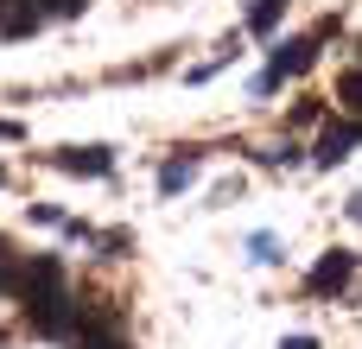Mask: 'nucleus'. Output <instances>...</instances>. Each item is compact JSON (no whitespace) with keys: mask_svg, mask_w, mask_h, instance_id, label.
<instances>
[{"mask_svg":"<svg viewBox=\"0 0 362 349\" xmlns=\"http://www.w3.org/2000/svg\"><path fill=\"white\" fill-rule=\"evenodd\" d=\"M280 13H286V0H255V13H248V32H255V38H267V32L280 25Z\"/></svg>","mask_w":362,"mask_h":349,"instance_id":"nucleus-7","label":"nucleus"},{"mask_svg":"<svg viewBox=\"0 0 362 349\" xmlns=\"http://www.w3.org/2000/svg\"><path fill=\"white\" fill-rule=\"evenodd\" d=\"M362 140V121H331L325 127V140H318V165H337V159H350V146Z\"/></svg>","mask_w":362,"mask_h":349,"instance_id":"nucleus-4","label":"nucleus"},{"mask_svg":"<svg viewBox=\"0 0 362 349\" xmlns=\"http://www.w3.org/2000/svg\"><path fill=\"white\" fill-rule=\"evenodd\" d=\"M312 57H318V38H293V45L274 51L267 76H274V83H280V76H299V70H312Z\"/></svg>","mask_w":362,"mask_h":349,"instance_id":"nucleus-3","label":"nucleus"},{"mask_svg":"<svg viewBox=\"0 0 362 349\" xmlns=\"http://www.w3.org/2000/svg\"><path fill=\"white\" fill-rule=\"evenodd\" d=\"M337 102L362 114V70H344V76H337Z\"/></svg>","mask_w":362,"mask_h":349,"instance_id":"nucleus-8","label":"nucleus"},{"mask_svg":"<svg viewBox=\"0 0 362 349\" xmlns=\"http://www.w3.org/2000/svg\"><path fill=\"white\" fill-rule=\"evenodd\" d=\"M191 178H197V159H165V165H159V191H165V197H178Z\"/></svg>","mask_w":362,"mask_h":349,"instance_id":"nucleus-5","label":"nucleus"},{"mask_svg":"<svg viewBox=\"0 0 362 349\" xmlns=\"http://www.w3.org/2000/svg\"><path fill=\"white\" fill-rule=\"evenodd\" d=\"M0 178H6V172H0Z\"/></svg>","mask_w":362,"mask_h":349,"instance_id":"nucleus-13","label":"nucleus"},{"mask_svg":"<svg viewBox=\"0 0 362 349\" xmlns=\"http://www.w3.org/2000/svg\"><path fill=\"white\" fill-rule=\"evenodd\" d=\"M57 165H64V172H83V178H108V172H115V153H108V146H64Z\"/></svg>","mask_w":362,"mask_h":349,"instance_id":"nucleus-2","label":"nucleus"},{"mask_svg":"<svg viewBox=\"0 0 362 349\" xmlns=\"http://www.w3.org/2000/svg\"><path fill=\"white\" fill-rule=\"evenodd\" d=\"M280 349H318V337H305V331H299V337H280Z\"/></svg>","mask_w":362,"mask_h":349,"instance_id":"nucleus-10","label":"nucleus"},{"mask_svg":"<svg viewBox=\"0 0 362 349\" xmlns=\"http://www.w3.org/2000/svg\"><path fill=\"white\" fill-rule=\"evenodd\" d=\"M350 216H356V223H362V191H356V197H350Z\"/></svg>","mask_w":362,"mask_h":349,"instance_id":"nucleus-12","label":"nucleus"},{"mask_svg":"<svg viewBox=\"0 0 362 349\" xmlns=\"http://www.w3.org/2000/svg\"><path fill=\"white\" fill-rule=\"evenodd\" d=\"M89 0H45V13H83Z\"/></svg>","mask_w":362,"mask_h":349,"instance_id":"nucleus-9","label":"nucleus"},{"mask_svg":"<svg viewBox=\"0 0 362 349\" xmlns=\"http://www.w3.org/2000/svg\"><path fill=\"white\" fill-rule=\"evenodd\" d=\"M248 261H255V267H274V261H280V235H274V229H255V235H248Z\"/></svg>","mask_w":362,"mask_h":349,"instance_id":"nucleus-6","label":"nucleus"},{"mask_svg":"<svg viewBox=\"0 0 362 349\" xmlns=\"http://www.w3.org/2000/svg\"><path fill=\"white\" fill-rule=\"evenodd\" d=\"M350 273H356V254H350V248H331V254L312 267L305 292H312V299H325V292H344V286H350Z\"/></svg>","mask_w":362,"mask_h":349,"instance_id":"nucleus-1","label":"nucleus"},{"mask_svg":"<svg viewBox=\"0 0 362 349\" xmlns=\"http://www.w3.org/2000/svg\"><path fill=\"white\" fill-rule=\"evenodd\" d=\"M0 140H19V127H13V121H0Z\"/></svg>","mask_w":362,"mask_h":349,"instance_id":"nucleus-11","label":"nucleus"}]
</instances>
